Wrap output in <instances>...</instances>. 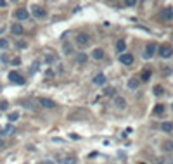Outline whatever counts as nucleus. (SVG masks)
I'll use <instances>...</instances> for the list:
<instances>
[{
	"label": "nucleus",
	"mask_w": 173,
	"mask_h": 164,
	"mask_svg": "<svg viewBox=\"0 0 173 164\" xmlns=\"http://www.w3.org/2000/svg\"><path fill=\"white\" fill-rule=\"evenodd\" d=\"M62 50H64V54H66V55H71V54H73V47H71L69 43H64V49H62Z\"/></svg>",
	"instance_id": "obj_23"
},
{
	"label": "nucleus",
	"mask_w": 173,
	"mask_h": 164,
	"mask_svg": "<svg viewBox=\"0 0 173 164\" xmlns=\"http://www.w3.org/2000/svg\"><path fill=\"white\" fill-rule=\"evenodd\" d=\"M114 104L118 109H126V100L123 97H114Z\"/></svg>",
	"instance_id": "obj_11"
},
{
	"label": "nucleus",
	"mask_w": 173,
	"mask_h": 164,
	"mask_svg": "<svg viewBox=\"0 0 173 164\" xmlns=\"http://www.w3.org/2000/svg\"><path fill=\"white\" fill-rule=\"evenodd\" d=\"M163 73H165V74H170V73H172V69H170V68H165V69H163Z\"/></svg>",
	"instance_id": "obj_35"
},
{
	"label": "nucleus",
	"mask_w": 173,
	"mask_h": 164,
	"mask_svg": "<svg viewBox=\"0 0 173 164\" xmlns=\"http://www.w3.org/2000/svg\"><path fill=\"white\" fill-rule=\"evenodd\" d=\"M94 81V85H106V74H102V73H99V74H95V78L92 80Z\"/></svg>",
	"instance_id": "obj_9"
},
{
	"label": "nucleus",
	"mask_w": 173,
	"mask_h": 164,
	"mask_svg": "<svg viewBox=\"0 0 173 164\" xmlns=\"http://www.w3.org/2000/svg\"><path fill=\"white\" fill-rule=\"evenodd\" d=\"M45 164H56V163H52V161H47V163H45Z\"/></svg>",
	"instance_id": "obj_39"
},
{
	"label": "nucleus",
	"mask_w": 173,
	"mask_h": 164,
	"mask_svg": "<svg viewBox=\"0 0 173 164\" xmlns=\"http://www.w3.org/2000/svg\"><path fill=\"white\" fill-rule=\"evenodd\" d=\"M19 64H21V59H19V57L12 59V66H19Z\"/></svg>",
	"instance_id": "obj_32"
},
{
	"label": "nucleus",
	"mask_w": 173,
	"mask_h": 164,
	"mask_svg": "<svg viewBox=\"0 0 173 164\" xmlns=\"http://www.w3.org/2000/svg\"><path fill=\"white\" fill-rule=\"evenodd\" d=\"M54 61H56V57H54V55H52V54H49V55H47V57H45V62H47V64H52Z\"/></svg>",
	"instance_id": "obj_28"
},
{
	"label": "nucleus",
	"mask_w": 173,
	"mask_h": 164,
	"mask_svg": "<svg viewBox=\"0 0 173 164\" xmlns=\"http://www.w3.org/2000/svg\"><path fill=\"white\" fill-rule=\"evenodd\" d=\"M4 30H5V26H4V24H0V33H4Z\"/></svg>",
	"instance_id": "obj_37"
},
{
	"label": "nucleus",
	"mask_w": 173,
	"mask_h": 164,
	"mask_svg": "<svg viewBox=\"0 0 173 164\" xmlns=\"http://www.w3.org/2000/svg\"><path fill=\"white\" fill-rule=\"evenodd\" d=\"M2 133H4V135H14V133H16V128L12 126V125H7V126L4 128Z\"/></svg>",
	"instance_id": "obj_17"
},
{
	"label": "nucleus",
	"mask_w": 173,
	"mask_h": 164,
	"mask_svg": "<svg viewBox=\"0 0 173 164\" xmlns=\"http://www.w3.org/2000/svg\"><path fill=\"white\" fill-rule=\"evenodd\" d=\"M159 55H161L163 59H170L173 55V49L170 45H161V47H159Z\"/></svg>",
	"instance_id": "obj_3"
},
{
	"label": "nucleus",
	"mask_w": 173,
	"mask_h": 164,
	"mask_svg": "<svg viewBox=\"0 0 173 164\" xmlns=\"http://www.w3.org/2000/svg\"><path fill=\"white\" fill-rule=\"evenodd\" d=\"M9 80H11L12 83H16V85H24V78H23L19 73H16V71H11V73H9Z\"/></svg>",
	"instance_id": "obj_5"
},
{
	"label": "nucleus",
	"mask_w": 173,
	"mask_h": 164,
	"mask_svg": "<svg viewBox=\"0 0 173 164\" xmlns=\"http://www.w3.org/2000/svg\"><path fill=\"white\" fill-rule=\"evenodd\" d=\"M114 92H116L114 87H107V88L104 90V95H107V97H113V95H114Z\"/></svg>",
	"instance_id": "obj_22"
},
{
	"label": "nucleus",
	"mask_w": 173,
	"mask_h": 164,
	"mask_svg": "<svg viewBox=\"0 0 173 164\" xmlns=\"http://www.w3.org/2000/svg\"><path fill=\"white\" fill-rule=\"evenodd\" d=\"M156 49H157V47H156V43H149V45L145 47L144 57H145V59H151V57H153V55L156 54Z\"/></svg>",
	"instance_id": "obj_8"
},
{
	"label": "nucleus",
	"mask_w": 173,
	"mask_h": 164,
	"mask_svg": "<svg viewBox=\"0 0 173 164\" xmlns=\"http://www.w3.org/2000/svg\"><path fill=\"white\" fill-rule=\"evenodd\" d=\"M165 112V106H161V104H157L156 107H154V114H163Z\"/></svg>",
	"instance_id": "obj_24"
},
{
	"label": "nucleus",
	"mask_w": 173,
	"mask_h": 164,
	"mask_svg": "<svg viewBox=\"0 0 173 164\" xmlns=\"http://www.w3.org/2000/svg\"><path fill=\"white\" fill-rule=\"evenodd\" d=\"M138 85H140V80H137V78H132V80L128 81V88H130V90H137Z\"/></svg>",
	"instance_id": "obj_14"
},
{
	"label": "nucleus",
	"mask_w": 173,
	"mask_h": 164,
	"mask_svg": "<svg viewBox=\"0 0 173 164\" xmlns=\"http://www.w3.org/2000/svg\"><path fill=\"white\" fill-rule=\"evenodd\" d=\"M11 30H12V33H14V35H23V31H24V30H23V26H21L19 23H14Z\"/></svg>",
	"instance_id": "obj_13"
},
{
	"label": "nucleus",
	"mask_w": 173,
	"mask_h": 164,
	"mask_svg": "<svg viewBox=\"0 0 173 164\" xmlns=\"http://www.w3.org/2000/svg\"><path fill=\"white\" fill-rule=\"evenodd\" d=\"M33 71H38V62H33V68H31V73Z\"/></svg>",
	"instance_id": "obj_33"
},
{
	"label": "nucleus",
	"mask_w": 173,
	"mask_h": 164,
	"mask_svg": "<svg viewBox=\"0 0 173 164\" xmlns=\"http://www.w3.org/2000/svg\"><path fill=\"white\" fill-rule=\"evenodd\" d=\"M172 109H173V104H172Z\"/></svg>",
	"instance_id": "obj_40"
},
{
	"label": "nucleus",
	"mask_w": 173,
	"mask_h": 164,
	"mask_svg": "<svg viewBox=\"0 0 173 164\" xmlns=\"http://www.w3.org/2000/svg\"><path fill=\"white\" fill-rule=\"evenodd\" d=\"M0 7H7V2L5 0H0Z\"/></svg>",
	"instance_id": "obj_36"
},
{
	"label": "nucleus",
	"mask_w": 173,
	"mask_h": 164,
	"mask_svg": "<svg viewBox=\"0 0 173 164\" xmlns=\"http://www.w3.org/2000/svg\"><path fill=\"white\" fill-rule=\"evenodd\" d=\"M88 61V57H87V54H83V52H80V54L76 55V62L78 64H85Z\"/></svg>",
	"instance_id": "obj_16"
},
{
	"label": "nucleus",
	"mask_w": 173,
	"mask_h": 164,
	"mask_svg": "<svg viewBox=\"0 0 173 164\" xmlns=\"http://www.w3.org/2000/svg\"><path fill=\"white\" fill-rule=\"evenodd\" d=\"M59 164H76V159L75 157H64Z\"/></svg>",
	"instance_id": "obj_21"
},
{
	"label": "nucleus",
	"mask_w": 173,
	"mask_h": 164,
	"mask_svg": "<svg viewBox=\"0 0 173 164\" xmlns=\"http://www.w3.org/2000/svg\"><path fill=\"white\" fill-rule=\"evenodd\" d=\"M9 109V102L7 100H0V111H7Z\"/></svg>",
	"instance_id": "obj_25"
},
{
	"label": "nucleus",
	"mask_w": 173,
	"mask_h": 164,
	"mask_svg": "<svg viewBox=\"0 0 173 164\" xmlns=\"http://www.w3.org/2000/svg\"><path fill=\"white\" fill-rule=\"evenodd\" d=\"M9 47V42L5 38H0V49H7Z\"/></svg>",
	"instance_id": "obj_27"
},
{
	"label": "nucleus",
	"mask_w": 173,
	"mask_h": 164,
	"mask_svg": "<svg viewBox=\"0 0 173 164\" xmlns=\"http://www.w3.org/2000/svg\"><path fill=\"white\" fill-rule=\"evenodd\" d=\"M116 49H118V52H119V55L125 54V49H126V45H125V42L123 40H119L118 43H116Z\"/></svg>",
	"instance_id": "obj_18"
},
{
	"label": "nucleus",
	"mask_w": 173,
	"mask_h": 164,
	"mask_svg": "<svg viewBox=\"0 0 173 164\" xmlns=\"http://www.w3.org/2000/svg\"><path fill=\"white\" fill-rule=\"evenodd\" d=\"M92 57H94L95 61L104 59V50H102V49H94V50H92Z\"/></svg>",
	"instance_id": "obj_12"
},
{
	"label": "nucleus",
	"mask_w": 173,
	"mask_h": 164,
	"mask_svg": "<svg viewBox=\"0 0 173 164\" xmlns=\"http://www.w3.org/2000/svg\"><path fill=\"white\" fill-rule=\"evenodd\" d=\"M2 147H4V140H0V149H2Z\"/></svg>",
	"instance_id": "obj_38"
},
{
	"label": "nucleus",
	"mask_w": 173,
	"mask_h": 164,
	"mask_svg": "<svg viewBox=\"0 0 173 164\" xmlns=\"http://www.w3.org/2000/svg\"><path fill=\"white\" fill-rule=\"evenodd\" d=\"M140 80H142V81H149V80H151V71H149V69H144L142 74H140Z\"/></svg>",
	"instance_id": "obj_19"
},
{
	"label": "nucleus",
	"mask_w": 173,
	"mask_h": 164,
	"mask_svg": "<svg viewBox=\"0 0 173 164\" xmlns=\"http://www.w3.org/2000/svg\"><path fill=\"white\" fill-rule=\"evenodd\" d=\"M16 18L21 19V21H24V19L30 18V12H28L26 9H18V11H16Z\"/></svg>",
	"instance_id": "obj_10"
},
{
	"label": "nucleus",
	"mask_w": 173,
	"mask_h": 164,
	"mask_svg": "<svg viewBox=\"0 0 173 164\" xmlns=\"http://www.w3.org/2000/svg\"><path fill=\"white\" fill-rule=\"evenodd\" d=\"M165 149L166 150H173V142H165Z\"/></svg>",
	"instance_id": "obj_30"
},
{
	"label": "nucleus",
	"mask_w": 173,
	"mask_h": 164,
	"mask_svg": "<svg viewBox=\"0 0 173 164\" xmlns=\"http://www.w3.org/2000/svg\"><path fill=\"white\" fill-rule=\"evenodd\" d=\"M154 93H156V95H161V93H163V88H161L159 85H156V87H154Z\"/></svg>",
	"instance_id": "obj_29"
},
{
	"label": "nucleus",
	"mask_w": 173,
	"mask_h": 164,
	"mask_svg": "<svg viewBox=\"0 0 173 164\" xmlns=\"http://www.w3.org/2000/svg\"><path fill=\"white\" fill-rule=\"evenodd\" d=\"M31 12H33V16L37 19H43L47 16V11H45L43 7H40V5H33V7H31Z\"/></svg>",
	"instance_id": "obj_2"
},
{
	"label": "nucleus",
	"mask_w": 173,
	"mask_h": 164,
	"mask_svg": "<svg viewBox=\"0 0 173 164\" xmlns=\"http://www.w3.org/2000/svg\"><path fill=\"white\" fill-rule=\"evenodd\" d=\"M18 47H21V49H24V47H26V42H19V43H18Z\"/></svg>",
	"instance_id": "obj_34"
},
{
	"label": "nucleus",
	"mask_w": 173,
	"mask_h": 164,
	"mask_svg": "<svg viewBox=\"0 0 173 164\" xmlns=\"http://www.w3.org/2000/svg\"><path fill=\"white\" fill-rule=\"evenodd\" d=\"M161 19H163V21H173V7H165V9H161Z\"/></svg>",
	"instance_id": "obj_6"
},
{
	"label": "nucleus",
	"mask_w": 173,
	"mask_h": 164,
	"mask_svg": "<svg viewBox=\"0 0 173 164\" xmlns=\"http://www.w3.org/2000/svg\"><path fill=\"white\" fill-rule=\"evenodd\" d=\"M23 106H24L26 109H35V106H33L30 100H23Z\"/></svg>",
	"instance_id": "obj_26"
},
{
	"label": "nucleus",
	"mask_w": 173,
	"mask_h": 164,
	"mask_svg": "<svg viewBox=\"0 0 173 164\" xmlns=\"http://www.w3.org/2000/svg\"><path fill=\"white\" fill-rule=\"evenodd\" d=\"M76 43L80 47H87L90 43V35L88 33H78L76 35Z\"/></svg>",
	"instance_id": "obj_1"
},
{
	"label": "nucleus",
	"mask_w": 173,
	"mask_h": 164,
	"mask_svg": "<svg viewBox=\"0 0 173 164\" xmlns=\"http://www.w3.org/2000/svg\"><path fill=\"white\" fill-rule=\"evenodd\" d=\"M135 4H137L135 0H126V2H125V5H126V7H135Z\"/></svg>",
	"instance_id": "obj_31"
},
{
	"label": "nucleus",
	"mask_w": 173,
	"mask_h": 164,
	"mask_svg": "<svg viewBox=\"0 0 173 164\" xmlns=\"http://www.w3.org/2000/svg\"><path fill=\"white\" fill-rule=\"evenodd\" d=\"M119 62H121V64H125V66H132V64H133V55L125 52V54L119 55Z\"/></svg>",
	"instance_id": "obj_7"
},
{
	"label": "nucleus",
	"mask_w": 173,
	"mask_h": 164,
	"mask_svg": "<svg viewBox=\"0 0 173 164\" xmlns=\"http://www.w3.org/2000/svg\"><path fill=\"white\" fill-rule=\"evenodd\" d=\"M38 104L42 106V107H45V109H54V107H56V102L50 100V99H47V97H40Z\"/></svg>",
	"instance_id": "obj_4"
},
{
	"label": "nucleus",
	"mask_w": 173,
	"mask_h": 164,
	"mask_svg": "<svg viewBox=\"0 0 173 164\" xmlns=\"http://www.w3.org/2000/svg\"><path fill=\"white\" fill-rule=\"evenodd\" d=\"M161 130H163V131H166V133H170V131L173 130V123H170V121L161 123Z\"/></svg>",
	"instance_id": "obj_15"
},
{
	"label": "nucleus",
	"mask_w": 173,
	"mask_h": 164,
	"mask_svg": "<svg viewBox=\"0 0 173 164\" xmlns=\"http://www.w3.org/2000/svg\"><path fill=\"white\" fill-rule=\"evenodd\" d=\"M7 119H9L11 123H14V121H18V119H19V112H18V111H14V112H11V114L7 116Z\"/></svg>",
	"instance_id": "obj_20"
}]
</instances>
